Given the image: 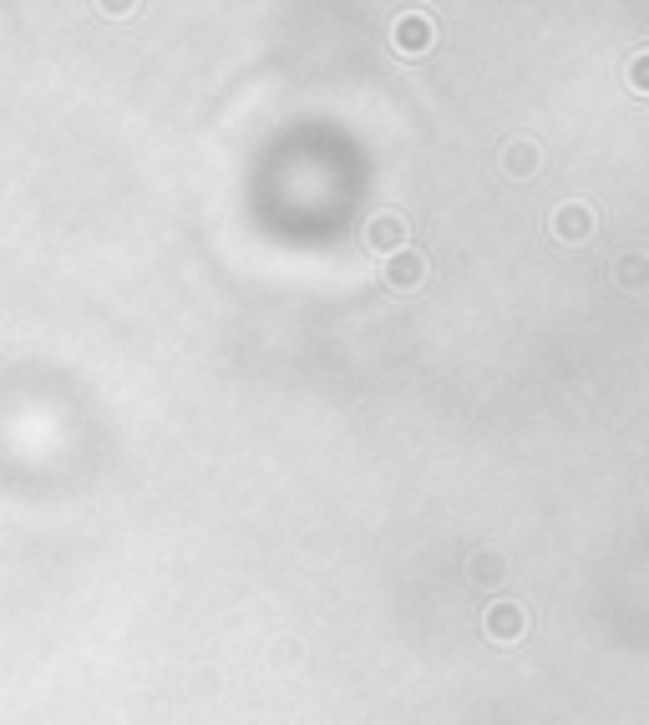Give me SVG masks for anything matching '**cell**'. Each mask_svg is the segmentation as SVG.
Wrapping results in <instances>:
<instances>
[{
    "mask_svg": "<svg viewBox=\"0 0 649 725\" xmlns=\"http://www.w3.org/2000/svg\"><path fill=\"white\" fill-rule=\"evenodd\" d=\"M502 168H513V173H528V168H532V148H528V143H513V158H502Z\"/></svg>",
    "mask_w": 649,
    "mask_h": 725,
    "instance_id": "6",
    "label": "cell"
},
{
    "mask_svg": "<svg viewBox=\"0 0 649 725\" xmlns=\"http://www.w3.org/2000/svg\"><path fill=\"white\" fill-rule=\"evenodd\" d=\"M553 234H559L563 244H584V238L593 234V208H584V204H563L559 213H553Z\"/></svg>",
    "mask_w": 649,
    "mask_h": 725,
    "instance_id": "2",
    "label": "cell"
},
{
    "mask_svg": "<svg viewBox=\"0 0 649 725\" xmlns=\"http://www.w3.org/2000/svg\"><path fill=\"white\" fill-rule=\"evenodd\" d=\"M391 41H396L401 57H416V51H427V46H431V21H421V15H406V21H396Z\"/></svg>",
    "mask_w": 649,
    "mask_h": 725,
    "instance_id": "4",
    "label": "cell"
},
{
    "mask_svg": "<svg viewBox=\"0 0 649 725\" xmlns=\"http://www.w3.org/2000/svg\"><path fill=\"white\" fill-rule=\"evenodd\" d=\"M385 280L396 284V290H416V284L427 280V259L421 254H396L391 269H385Z\"/></svg>",
    "mask_w": 649,
    "mask_h": 725,
    "instance_id": "5",
    "label": "cell"
},
{
    "mask_svg": "<svg viewBox=\"0 0 649 725\" xmlns=\"http://www.w3.org/2000/svg\"><path fill=\"white\" fill-rule=\"evenodd\" d=\"M366 244L376 254H381V249H401V244H406V223H401V213H376V219H370V229H366Z\"/></svg>",
    "mask_w": 649,
    "mask_h": 725,
    "instance_id": "3",
    "label": "cell"
},
{
    "mask_svg": "<svg viewBox=\"0 0 649 725\" xmlns=\"http://www.w3.org/2000/svg\"><path fill=\"white\" fill-rule=\"evenodd\" d=\"M635 66H639V72H635V87L649 91V51H645V57H635Z\"/></svg>",
    "mask_w": 649,
    "mask_h": 725,
    "instance_id": "7",
    "label": "cell"
},
{
    "mask_svg": "<svg viewBox=\"0 0 649 725\" xmlns=\"http://www.w3.org/2000/svg\"><path fill=\"white\" fill-rule=\"evenodd\" d=\"M487 635L498 639V644H517L523 639V629H528V614H523V604H513V599H498V604H487Z\"/></svg>",
    "mask_w": 649,
    "mask_h": 725,
    "instance_id": "1",
    "label": "cell"
}]
</instances>
